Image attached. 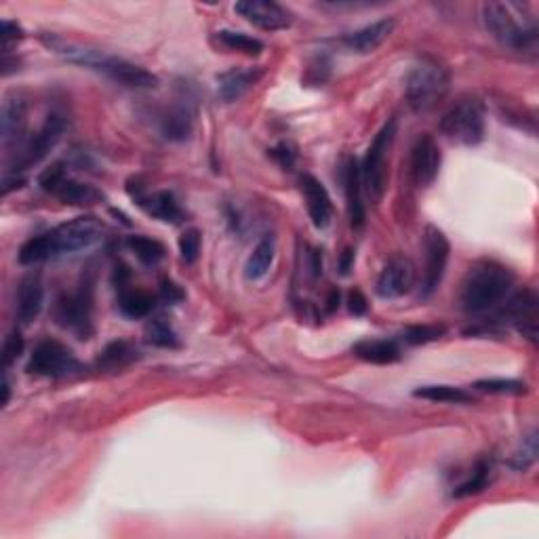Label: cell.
Returning a JSON list of instances; mask_svg holds the SVG:
<instances>
[{
    "instance_id": "31",
    "label": "cell",
    "mask_w": 539,
    "mask_h": 539,
    "mask_svg": "<svg viewBox=\"0 0 539 539\" xmlns=\"http://www.w3.org/2000/svg\"><path fill=\"white\" fill-rule=\"evenodd\" d=\"M51 257H55V255H53V247H51V238H49V232H47V234L30 238V241L23 242L22 249H20V261L23 263V266H34V263L51 260Z\"/></svg>"
},
{
    "instance_id": "1",
    "label": "cell",
    "mask_w": 539,
    "mask_h": 539,
    "mask_svg": "<svg viewBox=\"0 0 539 539\" xmlns=\"http://www.w3.org/2000/svg\"><path fill=\"white\" fill-rule=\"evenodd\" d=\"M42 42L64 59L72 61V64L104 74V77L114 80V83L129 87V89H152V87L159 85V78L152 72L143 70L142 66L131 64L127 59L116 58V55L99 51V49L78 45V42H70L55 34H45L42 36Z\"/></svg>"
},
{
    "instance_id": "37",
    "label": "cell",
    "mask_w": 539,
    "mask_h": 539,
    "mask_svg": "<svg viewBox=\"0 0 539 539\" xmlns=\"http://www.w3.org/2000/svg\"><path fill=\"white\" fill-rule=\"evenodd\" d=\"M179 253L186 263H194L200 253V232L198 230H186L179 236Z\"/></svg>"
},
{
    "instance_id": "7",
    "label": "cell",
    "mask_w": 539,
    "mask_h": 539,
    "mask_svg": "<svg viewBox=\"0 0 539 539\" xmlns=\"http://www.w3.org/2000/svg\"><path fill=\"white\" fill-rule=\"evenodd\" d=\"M66 127L68 124L64 116L59 114L47 116V121L42 123V127L36 131L26 143H23V148L20 150V154L15 156L11 169H14L15 173H22L30 167L39 165L41 160H45L49 152H51V150L61 142V137L66 133Z\"/></svg>"
},
{
    "instance_id": "10",
    "label": "cell",
    "mask_w": 539,
    "mask_h": 539,
    "mask_svg": "<svg viewBox=\"0 0 539 539\" xmlns=\"http://www.w3.org/2000/svg\"><path fill=\"white\" fill-rule=\"evenodd\" d=\"M99 234H102V225L96 217H77L49 232V238H51L53 255L58 257L91 247Z\"/></svg>"
},
{
    "instance_id": "22",
    "label": "cell",
    "mask_w": 539,
    "mask_h": 539,
    "mask_svg": "<svg viewBox=\"0 0 539 539\" xmlns=\"http://www.w3.org/2000/svg\"><path fill=\"white\" fill-rule=\"evenodd\" d=\"M51 194L53 196H58L61 203L74 205V206H91L104 200V194L99 192L96 186L83 184V181L68 178V175H64V178L53 186Z\"/></svg>"
},
{
    "instance_id": "25",
    "label": "cell",
    "mask_w": 539,
    "mask_h": 539,
    "mask_svg": "<svg viewBox=\"0 0 539 539\" xmlns=\"http://www.w3.org/2000/svg\"><path fill=\"white\" fill-rule=\"evenodd\" d=\"M3 143L11 146V143L20 142V137L26 129V104L22 99H5L3 104Z\"/></svg>"
},
{
    "instance_id": "16",
    "label": "cell",
    "mask_w": 539,
    "mask_h": 539,
    "mask_svg": "<svg viewBox=\"0 0 539 539\" xmlns=\"http://www.w3.org/2000/svg\"><path fill=\"white\" fill-rule=\"evenodd\" d=\"M15 302L17 318H20L23 324L34 323L36 318H39L42 304H45V287H42V279L39 272H28L26 277L20 280Z\"/></svg>"
},
{
    "instance_id": "18",
    "label": "cell",
    "mask_w": 539,
    "mask_h": 539,
    "mask_svg": "<svg viewBox=\"0 0 539 539\" xmlns=\"http://www.w3.org/2000/svg\"><path fill=\"white\" fill-rule=\"evenodd\" d=\"M299 184H302V192L306 196V205H308L312 224H315L318 230H324L331 224V215H333V205H331L327 187H324L315 175L308 173L302 175Z\"/></svg>"
},
{
    "instance_id": "26",
    "label": "cell",
    "mask_w": 539,
    "mask_h": 539,
    "mask_svg": "<svg viewBox=\"0 0 539 539\" xmlns=\"http://www.w3.org/2000/svg\"><path fill=\"white\" fill-rule=\"evenodd\" d=\"M413 397L432 400V403H453V405H470L472 403V394L455 386H422L413 390Z\"/></svg>"
},
{
    "instance_id": "28",
    "label": "cell",
    "mask_w": 539,
    "mask_h": 539,
    "mask_svg": "<svg viewBox=\"0 0 539 539\" xmlns=\"http://www.w3.org/2000/svg\"><path fill=\"white\" fill-rule=\"evenodd\" d=\"M274 241H270V238H263V241L257 244L253 249V253L249 255L247 260V266H244V274H247V279L251 280H257L261 277H266L270 266H272L274 261Z\"/></svg>"
},
{
    "instance_id": "29",
    "label": "cell",
    "mask_w": 539,
    "mask_h": 539,
    "mask_svg": "<svg viewBox=\"0 0 539 539\" xmlns=\"http://www.w3.org/2000/svg\"><path fill=\"white\" fill-rule=\"evenodd\" d=\"M137 359V348L129 342H112L97 356V365L102 369H123Z\"/></svg>"
},
{
    "instance_id": "6",
    "label": "cell",
    "mask_w": 539,
    "mask_h": 539,
    "mask_svg": "<svg viewBox=\"0 0 539 539\" xmlns=\"http://www.w3.org/2000/svg\"><path fill=\"white\" fill-rule=\"evenodd\" d=\"M443 135L463 146H476L485 137V108L479 99H463L441 121Z\"/></svg>"
},
{
    "instance_id": "19",
    "label": "cell",
    "mask_w": 539,
    "mask_h": 539,
    "mask_svg": "<svg viewBox=\"0 0 539 539\" xmlns=\"http://www.w3.org/2000/svg\"><path fill=\"white\" fill-rule=\"evenodd\" d=\"M194 123H196V110L192 102L179 99L178 104L171 105L160 118V133L169 142H186L192 135Z\"/></svg>"
},
{
    "instance_id": "38",
    "label": "cell",
    "mask_w": 539,
    "mask_h": 539,
    "mask_svg": "<svg viewBox=\"0 0 539 539\" xmlns=\"http://www.w3.org/2000/svg\"><path fill=\"white\" fill-rule=\"evenodd\" d=\"M23 354V337L20 331H11L3 343V367L9 369Z\"/></svg>"
},
{
    "instance_id": "39",
    "label": "cell",
    "mask_w": 539,
    "mask_h": 539,
    "mask_svg": "<svg viewBox=\"0 0 539 539\" xmlns=\"http://www.w3.org/2000/svg\"><path fill=\"white\" fill-rule=\"evenodd\" d=\"M23 39V30L20 23L5 20L3 22V34H0V45H3V55H9L14 47Z\"/></svg>"
},
{
    "instance_id": "34",
    "label": "cell",
    "mask_w": 539,
    "mask_h": 539,
    "mask_svg": "<svg viewBox=\"0 0 539 539\" xmlns=\"http://www.w3.org/2000/svg\"><path fill=\"white\" fill-rule=\"evenodd\" d=\"M146 337L150 343H154V346L159 348H178L179 346V340H178V333L169 327V323L162 321H152L146 327Z\"/></svg>"
},
{
    "instance_id": "41",
    "label": "cell",
    "mask_w": 539,
    "mask_h": 539,
    "mask_svg": "<svg viewBox=\"0 0 539 539\" xmlns=\"http://www.w3.org/2000/svg\"><path fill=\"white\" fill-rule=\"evenodd\" d=\"M348 308L354 316H362L367 312V299L361 291H352L348 297Z\"/></svg>"
},
{
    "instance_id": "4",
    "label": "cell",
    "mask_w": 539,
    "mask_h": 539,
    "mask_svg": "<svg viewBox=\"0 0 539 539\" xmlns=\"http://www.w3.org/2000/svg\"><path fill=\"white\" fill-rule=\"evenodd\" d=\"M394 137H397V118H390L384 127L379 129V133L375 135V140L367 150L365 160L361 167L362 186L369 194V198L375 205L384 198L388 187V165H390V150L394 146Z\"/></svg>"
},
{
    "instance_id": "24",
    "label": "cell",
    "mask_w": 539,
    "mask_h": 539,
    "mask_svg": "<svg viewBox=\"0 0 539 539\" xmlns=\"http://www.w3.org/2000/svg\"><path fill=\"white\" fill-rule=\"evenodd\" d=\"M352 352L373 365H392L400 359V348L392 340H362L352 348Z\"/></svg>"
},
{
    "instance_id": "12",
    "label": "cell",
    "mask_w": 539,
    "mask_h": 539,
    "mask_svg": "<svg viewBox=\"0 0 539 539\" xmlns=\"http://www.w3.org/2000/svg\"><path fill=\"white\" fill-rule=\"evenodd\" d=\"M501 308V318L512 323L520 333L535 342L537 337V296L533 291H518L514 296H507Z\"/></svg>"
},
{
    "instance_id": "35",
    "label": "cell",
    "mask_w": 539,
    "mask_h": 539,
    "mask_svg": "<svg viewBox=\"0 0 539 539\" xmlns=\"http://www.w3.org/2000/svg\"><path fill=\"white\" fill-rule=\"evenodd\" d=\"M474 388L479 392L487 394H512V397L526 394V384L516 379H479Z\"/></svg>"
},
{
    "instance_id": "2",
    "label": "cell",
    "mask_w": 539,
    "mask_h": 539,
    "mask_svg": "<svg viewBox=\"0 0 539 539\" xmlns=\"http://www.w3.org/2000/svg\"><path fill=\"white\" fill-rule=\"evenodd\" d=\"M482 22L487 32L512 51L533 53L537 49V23L526 5L485 3Z\"/></svg>"
},
{
    "instance_id": "17",
    "label": "cell",
    "mask_w": 539,
    "mask_h": 539,
    "mask_svg": "<svg viewBox=\"0 0 539 539\" xmlns=\"http://www.w3.org/2000/svg\"><path fill=\"white\" fill-rule=\"evenodd\" d=\"M342 181L343 192H346V205H348V217L350 225L354 232H361L365 228V205H362V178H361V165L356 159H348L342 169Z\"/></svg>"
},
{
    "instance_id": "9",
    "label": "cell",
    "mask_w": 539,
    "mask_h": 539,
    "mask_svg": "<svg viewBox=\"0 0 539 539\" xmlns=\"http://www.w3.org/2000/svg\"><path fill=\"white\" fill-rule=\"evenodd\" d=\"M55 321L61 327L77 331L78 335L91 333V318H93V291L91 285H83L72 296H59L55 302Z\"/></svg>"
},
{
    "instance_id": "42",
    "label": "cell",
    "mask_w": 539,
    "mask_h": 539,
    "mask_svg": "<svg viewBox=\"0 0 539 539\" xmlns=\"http://www.w3.org/2000/svg\"><path fill=\"white\" fill-rule=\"evenodd\" d=\"M352 263H354V251L352 249H346V251H343L342 260H340L342 274H348L350 270H352Z\"/></svg>"
},
{
    "instance_id": "5",
    "label": "cell",
    "mask_w": 539,
    "mask_h": 539,
    "mask_svg": "<svg viewBox=\"0 0 539 539\" xmlns=\"http://www.w3.org/2000/svg\"><path fill=\"white\" fill-rule=\"evenodd\" d=\"M449 91V74L441 64L422 59L407 78V99L416 112H428L443 102Z\"/></svg>"
},
{
    "instance_id": "27",
    "label": "cell",
    "mask_w": 539,
    "mask_h": 539,
    "mask_svg": "<svg viewBox=\"0 0 539 539\" xmlns=\"http://www.w3.org/2000/svg\"><path fill=\"white\" fill-rule=\"evenodd\" d=\"M213 41H215L222 49L251 55V58H257V55L263 51V45L257 39H253V36H247L242 32H232V30H222V32L213 36Z\"/></svg>"
},
{
    "instance_id": "15",
    "label": "cell",
    "mask_w": 539,
    "mask_h": 539,
    "mask_svg": "<svg viewBox=\"0 0 539 539\" xmlns=\"http://www.w3.org/2000/svg\"><path fill=\"white\" fill-rule=\"evenodd\" d=\"M441 148L430 135H422L413 146L411 154V178L417 187H428L441 171Z\"/></svg>"
},
{
    "instance_id": "14",
    "label": "cell",
    "mask_w": 539,
    "mask_h": 539,
    "mask_svg": "<svg viewBox=\"0 0 539 539\" xmlns=\"http://www.w3.org/2000/svg\"><path fill=\"white\" fill-rule=\"evenodd\" d=\"M413 283H416V268H413V263L407 257H394L381 270L375 291L384 299H397L407 296L413 289Z\"/></svg>"
},
{
    "instance_id": "20",
    "label": "cell",
    "mask_w": 539,
    "mask_h": 539,
    "mask_svg": "<svg viewBox=\"0 0 539 539\" xmlns=\"http://www.w3.org/2000/svg\"><path fill=\"white\" fill-rule=\"evenodd\" d=\"M392 32L394 20H381L371 23V26H365L362 30H356V32L343 36V45L354 53H373L375 49H379L390 39Z\"/></svg>"
},
{
    "instance_id": "30",
    "label": "cell",
    "mask_w": 539,
    "mask_h": 539,
    "mask_svg": "<svg viewBox=\"0 0 539 539\" xmlns=\"http://www.w3.org/2000/svg\"><path fill=\"white\" fill-rule=\"evenodd\" d=\"M121 312L124 316L129 318H146L150 312L154 310L156 306V299L154 296H150L148 291H142V289H131V291H124L121 296Z\"/></svg>"
},
{
    "instance_id": "13",
    "label": "cell",
    "mask_w": 539,
    "mask_h": 539,
    "mask_svg": "<svg viewBox=\"0 0 539 539\" xmlns=\"http://www.w3.org/2000/svg\"><path fill=\"white\" fill-rule=\"evenodd\" d=\"M234 11L241 17H244L249 23L261 30H285L291 26V14L279 3H270V0H242L234 5Z\"/></svg>"
},
{
    "instance_id": "8",
    "label": "cell",
    "mask_w": 539,
    "mask_h": 539,
    "mask_svg": "<svg viewBox=\"0 0 539 539\" xmlns=\"http://www.w3.org/2000/svg\"><path fill=\"white\" fill-rule=\"evenodd\" d=\"M26 371L30 375H41V378H66V375L78 371V361L64 343L45 340L34 348Z\"/></svg>"
},
{
    "instance_id": "11",
    "label": "cell",
    "mask_w": 539,
    "mask_h": 539,
    "mask_svg": "<svg viewBox=\"0 0 539 539\" xmlns=\"http://www.w3.org/2000/svg\"><path fill=\"white\" fill-rule=\"evenodd\" d=\"M425 272L422 283V297H430L432 293L438 289V285L443 283L444 270H447L451 244L444 236L443 230L428 225L425 228Z\"/></svg>"
},
{
    "instance_id": "21",
    "label": "cell",
    "mask_w": 539,
    "mask_h": 539,
    "mask_svg": "<svg viewBox=\"0 0 539 539\" xmlns=\"http://www.w3.org/2000/svg\"><path fill=\"white\" fill-rule=\"evenodd\" d=\"M137 205L142 206L143 211L150 213V215L160 219L165 224H179L184 219V213H181L178 200L171 192H154V194H133Z\"/></svg>"
},
{
    "instance_id": "23",
    "label": "cell",
    "mask_w": 539,
    "mask_h": 539,
    "mask_svg": "<svg viewBox=\"0 0 539 539\" xmlns=\"http://www.w3.org/2000/svg\"><path fill=\"white\" fill-rule=\"evenodd\" d=\"M261 78V70H230L219 77V96L225 102H236Z\"/></svg>"
},
{
    "instance_id": "3",
    "label": "cell",
    "mask_w": 539,
    "mask_h": 539,
    "mask_svg": "<svg viewBox=\"0 0 539 539\" xmlns=\"http://www.w3.org/2000/svg\"><path fill=\"white\" fill-rule=\"evenodd\" d=\"M514 274L498 261H479L468 270L461 283L460 302L470 315H480L499 306L510 296Z\"/></svg>"
},
{
    "instance_id": "36",
    "label": "cell",
    "mask_w": 539,
    "mask_h": 539,
    "mask_svg": "<svg viewBox=\"0 0 539 539\" xmlns=\"http://www.w3.org/2000/svg\"><path fill=\"white\" fill-rule=\"evenodd\" d=\"M444 335V327H438V324H422V327H409L405 331V342L411 343V346H419V343L436 342Z\"/></svg>"
},
{
    "instance_id": "33",
    "label": "cell",
    "mask_w": 539,
    "mask_h": 539,
    "mask_svg": "<svg viewBox=\"0 0 539 539\" xmlns=\"http://www.w3.org/2000/svg\"><path fill=\"white\" fill-rule=\"evenodd\" d=\"M489 482H491V468H489L487 463H479L472 472V476H470L466 482H461V485L453 491V495L455 498H468V495H476V493L485 491V489L489 487Z\"/></svg>"
},
{
    "instance_id": "44",
    "label": "cell",
    "mask_w": 539,
    "mask_h": 539,
    "mask_svg": "<svg viewBox=\"0 0 539 539\" xmlns=\"http://www.w3.org/2000/svg\"><path fill=\"white\" fill-rule=\"evenodd\" d=\"M9 397H11V386H9V379L5 378V381H3V405H9Z\"/></svg>"
},
{
    "instance_id": "40",
    "label": "cell",
    "mask_w": 539,
    "mask_h": 539,
    "mask_svg": "<svg viewBox=\"0 0 539 539\" xmlns=\"http://www.w3.org/2000/svg\"><path fill=\"white\" fill-rule=\"evenodd\" d=\"M159 297L165 304L173 306V304H178V302H181V299H184V291H181L179 287L173 283V280L162 279L160 280V293H159Z\"/></svg>"
},
{
    "instance_id": "43",
    "label": "cell",
    "mask_w": 539,
    "mask_h": 539,
    "mask_svg": "<svg viewBox=\"0 0 539 539\" xmlns=\"http://www.w3.org/2000/svg\"><path fill=\"white\" fill-rule=\"evenodd\" d=\"M327 304H329V306H327V308H329V312H333V310L337 308V306H340V291H337V289H333V291H331V293H329V299H327Z\"/></svg>"
},
{
    "instance_id": "32",
    "label": "cell",
    "mask_w": 539,
    "mask_h": 539,
    "mask_svg": "<svg viewBox=\"0 0 539 539\" xmlns=\"http://www.w3.org/2000/svg\"><path fill=\"white\" fill-rule=\"evenodd\" d=\"M129 249L133 251L137 260L142 263H146V266H156L162 257H165V247L159 241H154V238H148V236H129Z\"/></svg>"
}]
</instances>
